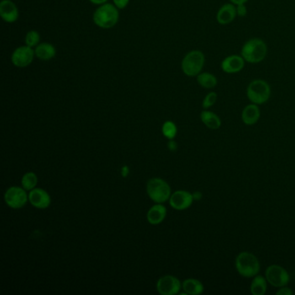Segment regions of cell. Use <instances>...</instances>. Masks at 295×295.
Segmentation results:
<instances>
[{
    "instance_id": "9",
    "label": "cell",
    "mask_w": 295,
    "mask_h": 295,
    "mask_svg": "<svg viewBox=\"0 0 295 295\" xmlns=\"http://www.w3.org/2000/svg\"><path fill=\"white\" fill-rule=\"evenodd\" d=\"M181 283L178 278L173 275H165L157 282V290L161 295L178 294L181 289Z\"/></svg>"
},
{
    "instance_id": "24",
    "label": "cell",
    "mask_w": 295,
    "mask_h": 295,
    "mask_svg": "<svg viewBox=\"0 0 295 295\" xmlns=\"http://www.w3.org/2000/svg\"><path fill=\"white\" fill-rule=\"evenodd\" d=\"M162 132H163V135L169 139V140H173L175 138L176 135H177V126H176L175 124L173 122V121H166L164 123V125L162 126Z\"/></svg>"
},
{
    "instance_id": "2",
    "label": "cell",
    "mask_w": 295,
    "mask_h": 295,
    "mask_svg": "<svg viewBox=\"0 0 295 295\" xmlns=\"http://www.w3.org/2000/svg\"><path fill=\"white\" fill-rule=\"evenodd\" d=\"M235 265L238 274L243 277L254 278L260 273V261L250 252H241L236 258Z\"/></svg>"
},
{
    "instance_id": "7",
    "label": "cell",
    "mask_w": 295,
    "mask_h": 295,
    "mask_svg": "<svg viewBox=\"0 0 295 295\" xmlns=\"http://www.w3.org/2000/svg\"><path fill=\"white\" fill-rule=\"evenodd\" d=\"M267 281L275 287H282L289 283L290 275L288 272L280 265H270L265 272Z\"/></svg>"
},
{
    "instance_id": "20",
    "label": "cell",
    "mask_w": 295,
    "mask_h": 295,
    "mask_svg": "<svg viewBox=\"0 0 295 295\" xmlns=\"http://www.w3.org/2000/svg\"><path fill=\"white\" fill-rule=\"evenodd\" d=\"M182 288L187 294L199 295L203 293L205 286L196 279H187L182 284Z\"/></svg>"
},
{
    "instance_id": "21",
    "label": "cell",
    "mask_w": 295,
    "mask_h": 295,
    "mask_svg": "<svg viewBox=\"0 0 295 295\" xmlns=\"http://www.w3.org/2000/svg\"><path fill=\"white\" fill-rule=\"evenodd\" d=\"M268 289L266 277L257 275L254 276L250 285V292L253 295H264Z\"/></svg>"
},
{
    "instance_id": "18",
    "label": "cell",
    "mask_w": 295,
    "mask_h": 295,
    "mask_svg": "<svg viewBox=\"0 0 295 295\" xmlns=\"http://www.w3.org/2000/svg\"><path fill=\"white\" fill-rule=\"evenodd\" d=\"M200 119L202 122L204 123L208 128L212 129V130H216L222 126V120L219 116L213 112L209 111L206 109L202 112L200 114Z\"/></svg>"
},
{
    "instance_id": "11",
    "label": "cell",
    "mask_w": 295,
    "mask_h": 295,
    "mask_svg": "<svg viewBox=\"0 0 295 295\" xmlns=\"http://www.w3.org/2000/svg\"><path fill=\"white\" fill-rule=\"evenodd\" d=\"M192 193L186 190H177L171 195L169 199L170 205L177 211H184L192 205Z\"/></svg>"
},
{
    "instance_id": "29",
    "label": "cell",
    "mask_w": 295,
    "mask_h": 295,
    "mask_svg": "<svg viewBox=\"0 0 295 295\" xmlns=\"http://www.w3.org/2000/svg\"><path fill=\"white\" fill-rule=\"evenodd\" d=\"M293 293L291 288L287 287V286H282V287H280L277 292H276V294L277 295H292Z\"/></svg>"
},
{
    "instance_id": "13",
    "label": "cell",
    "mask_w": 295,
    "mask_h": 295,
    "mask_svg": "<svg viewBox=\"0 0 295 295\" xmlns=\"http://www.w3.org/2000/svg\"><path fill=\"white\" fill-rule=\"evenodd\" d=\"M29 201L31 205L38 209H46L51 203V199L46 190L40 188H34L29 190Z\"/></svg>"
},
{
    "instance_id": "5",
    "label": "cell",
    "mask_w": 295,
    "mask_h": 295,
    "mask_svg": "<svg viewBox=\"0 0 295 295\" xmlns=\"http://www.w3.org/2000/svg\"><path fill=\"white\" fill-rule=\"evenodd\" d=\"M205 54L201 50H191L182 60V71L184 75L190 77L198 76L205 67Z\"/></svg>"
},
{
    "instance_id": "34",
    "label": "cell",
    "mask_w": 295,
    "mask_h": 295,
    "mask_svg": "<svg viewBox=\"0 0 295 295\" xmlns=\"http://www.w3.org/2000/svg\"><path fill=\"white\" fill-rule=\"evenodd\" d=\"M89 1L94 5H103V4L107 3V1L108 0H89Z\"/></svg>"
},
{
    "instance_id": "14",
    "label": "cell",
    "mask_w": 295,
    "mask_h": 295,
    "mask_svg": "<svg viewBox=\"0 0 295 295\" xmlns=\"http://www.w3.org/2000/svg\"><path fill=\"white\" fill-rule=\"evenodd\" d=\"M237 6L234 4L227 3L222 5L216 13V22L221 25L230 24L237 18Z\"/></svg>"
},
{
    "instance_id": "16",
    "label": "cell",
    "mask_w": 295,
    "mask_h": 295,
    "mask_svg": "<svg viewBox=\"0 0 295 295\" xmlns=\"http://www.w3.org/2000/svg\"><path fill=\"white\" fill-rule=\"evenodd\" d=\"M260 110L259 105L251 103L246 106L242 112V120L245 125L252 126L260 120Z\"/></svg>"
},
{
    "instance_id": "1",
    "label": "cell",
    "mask_w": 295,
    "mask_h": 295,
    "mask_svg": "<svg viewBox=\"0 0 295 295\" xmlns=\"http://www.w3.org/2000/svg\"><path fill=\"white\" fill-rule=\"evenodd\" d=\"M268 55V45L263 39L254 38L246 41L241 50V56L248 63H260Z\"/></svg>"
},
{
    "instance_id": "31",
    "label": "cell",
    "mask_w": 295,
    "mask_h": 295,
    "mask_svg": "<svg viewBox=\"0 0 295 295\" xmlns=\"http://www.w3.org/2000/svg\"><path fill=\"white\" fill-rule=\"evenodd\" d=\"M168 148H169L171 151H176L177 148H178V146H177L175 141H173L171 140V141L168 143Z\"/></svg>"
},
{
    "instance_id": "3",
    "label": "cell",
    "mask_w": 295,
    "mask_h": 295,
    "mask_svg": "<svg viewBox=\"0 0 295 295\" xmlns=\"http://www.w3.org/2000/svg\"><path fill=\"white\" fill-rule=\"evenodd\" d=\"M93 20L97 26L103 29H110L119 21V11L111 4H103L94 12Z\"/></svg>"
},
{
    "instance_id": "33",
    "label": "cell",
    "mask_w": 295,
    "mask_h": 295,
    "mask_svg": "<svg viewBox=\"0 0 295 295\" xmlns=\"http://www.w3.org/2000/svg\"><path fill=\"white\" fill-rule=\"evenodd\" d=\"M231 3L234 4L235 6H238V5H242V4H246L248 0H230Z\"/></svg>"
},
{
    "instance_id": "12",
    "label": "cell",
    "mask_w": 295,
    "mask_h": 295,
    "mask_svg": "<svg viewBox=\"0 0 295 295\" xmlns=\"http://www.w3.org/2000/svg\"><path fill=\"white\" fill-rule=\"evenodd\" d=\"M246 61L241 55L226 56L221 62V69L226 74H237L243 71Z\"/></svg>"
},
{
    "instance_id": "27",
    "label": "cell",
    "mask_w": 295,
    "mask_h": 295,
    "mask_svg": "<svg viewBox=\"0 0 295 295\" xmlns=\"http://www.w3.org/2000/svg\"><path fill=\"white\" fill-rule=\"evenodd\" d=\"M237 6V16H239L241 18H244L247 13H248L246 4H242V5H238V6Z\"/></svg>"
},
{
    "instance_id": "28",
    "label": "cell",
    "mask_w": 295,
    "mask_h": 295,
    "mask_svg": "<svg viewBox=\"0 0 295 295\" xmlns=\"http://www.w3.org/2000/svg\"><path fill=\"white\" fill-rule=\"evenodd\" d=\"M114 6L117 7L118 9H124L128 5L130 0H113Z\"/></svg>"
},
{
    "instance_id": "32",
    "label": "cell",
    "mask_w": 295,
    "mask_h": 295,
    "mask_svg": "<svg viewBox=\"0 0 295 295\" xmlns=\"http://www.w3.org/2000/svg\"><path fill=\"white\" fill-rule=\"evenodd\" d=\"M129 174V168L128 167L125 166L121 168V175H122L123 178H126Z\"/></svg>"
},
{
    "instance_id": "15",
    "label": "cell",
    "mask_w": 295,
    "mask_h": 295,
    "mask_svg": "<svg viewBox=\"0 0 295 295\" xmlns=\"http://www.w3.org/2000/svg\"><path fill=\"white\" fill-rule=\"evenodd\" d=\"M0 16L6 23H14L19 17L18 7L12 0H2L0 3Z\"/></svg>"
},
{
    "instance_id": "19",
    "label": "cell",
    "mask_w": 295,
    "mask_h": 295,
    "mask_svg": "<svg viewBox=\"0 0 295 295\" xmlns=\"http://www.w3.org/2000/svg\"><path fill=\"white\" fill-rule=\"evenodd\" d=\"M56 48L54 47L52 44H48V43H42L36 47V56L38 59L44 60V61H48V60L54 58L56 56Z\"/></svg>"
},
{
    "instance_id": "17",
    "label": "cell",
    "mask_w": 295,
    "mask_h": 295,
    "mask_svg": "<svg viewBox=\"0 0 295 295\" xmlns=\"http://www.w3.org/2000/svg\"><path fill=\"white\" fill-rule=\"evenodd\" d=\"M167 208L161 204L153 205L147 212V221L152 225L159 224L167 216Z\"/></svg>"
},
{
    "instance_id": "23",
    "label": "cell",
    "mask_w": 295,
    "mask_h": 295,
    "mask_svg": "<svg viewBox=\"0 0 295 295\" xmlns=\"http://www.w3.org/2000/svg\"><path fill=\"white\" fill-rule=\"evenodd\" d=\"M21 184L22 187L24 188V190H31L36 187V185L38 184V176L36 175L35 173H27L23 176L22 180H21Z\"/></svg>"
},
{
    "instance_id": "25",
    "label": "cell",
    "mask_w": 295,
    "mask_h": 295,
    "mask_svg": "<svg viewBox=\"0 0 295 295\" xmlns=\"http://www.w3.org/2000/svg\"><path fill=\"white\" fill-rule=\"evenodd\" d=\"M40 43V34L36 30H30L25 36V44L29 47H37Z\"/></svg>"
},
{
    "instance_id": "26",
    "label": "cell",
    "mask_w": 295,
    "mask_h": 295,
    "mask_svg": "<svg viewBox=\"0 0 295 295\" xmlns=\"http://www.w3.org/2000/svg\"><path fill=\"white\" fill-rule=\"evenodd\" d=\"M218 98V95L216 92H210L206 94V96L203 100V103H202V107L204 109H208V108H211L212 106L215 105Z\"/></svg>"
},
{
    "instance_id": "30",
    "label": "cell",
    "mask_w": 295,
    "mask_h": 295,
    "mask_svg": "<svg viewBox=\"0 0 295 295\" xmlns=\"http://www.w3.org/2000/svg\"><path fill=\"white\" fill-rule=\"evenodd\" d=\"M192 196L194 201H199L203 198V194L200 191H195V192L192 193Z\"/></svg>"
},
{
    "instance_id": "6",
    "label": "cell",
    "mask_w": 295,
    "mask_h": 295,
    "mask_svg": "<svg viewBox=\"0 0 295 295\" xmlns=\"http://www.w3.org/2000/svg\"><path fill=\"white\" fill-rule=\"evenodd\" d=\"M146 192L150 199L157 204H163L171 198V187L164 179L150 178L146 184Z\"/></svg>"
},
{
    "instance_id": "4",
    "label": "cell",
    "mask_w": 295,
    "mask_h": 295,
    "mask_svg": "<svg viewBox=\"0 0 295 295\" xmlns=\"http://www.w3.org/2000/svg\"><path fill=\"white\" fill-rule=\"evenodd\" d=\"M246 94L251 103L263 105L271 96V88L265 80L254 79L248 85Z\"/></svg>"
},
{
    "instance_id": "10",
    "label": "cell",
    "mask_w": 295,
    "mask_h": 295,
    "mask_svg": "<svg viewBox=\"0 0 295 295\" xmlns=\"http://www.w3.org/2000/svg\"><path fill=\"white\" fill-rule=\"evenodd\" d=\"M35 50L29 46H21L14 50L12 53V63L16 67L25 68L32 62L35 56Z\"/></svg>"
},
{
    "instance_id": "8",
    "label": "cell",
    "mask_w": 295,
    "mask_h": 295,
    "mask_svg": "<svg viewBox=\"0 0 295 295\" xmlns=\"http://www.w3.org/2000/svg\"><path fill=\"white\" fill-rule=\"evenodd\" d=\"M29 199L26 190L18 186H12L5 193V202L6 205L12 209H20L26 205Z\"/></svg>"
},
{
    "instance_id": "22",
    "label": "cell",
    "mask_w": 295,
    "mask_h": 295,
    "mask_svg": "<svg viewBox=\"0 0 295 295\" xmlns=\"http://www.w3.org/2000/svg\"><path fill=\"white\" fill-rule=\"evenodd\" d=\"M196 81L202 88H206V89L216 88L218 82L216 76L209 72H201L199 76H196Z\"/></svg>"
}]
</instances>
